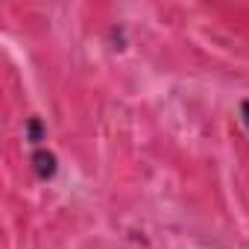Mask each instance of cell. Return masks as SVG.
<instances>
[{"label":"cell","instance_id":"cell-1","mask_svg":"<svg viewBox=\"0 0 249 249\" xmlns=\"http://www.w3.org/2000/svg\"><path fill=\"white\" fill-rule=\"evenodd\" d=\"M33 170H36V176L41 179V182H47V179H53L56 176V170H59V161H56V156L50 153V150H44V147H38V150H33Z\"/></svg>","mask_w":249,"mask_h":249},{"label":"cell","instance_id":"cell-2","mask_svg":"<svg viewBox=\"0 0 249 249\" xmlns=\"http://www.w3.org/2000/svg\"><path fill=\"white\" fill-rule=\"evenodd\" d=\"M24 135H27V141H30V144L38 150V147H41V141L47 138V132H44V123H41L38 117H30V120H27V126H24Z\"/></svg>","mask_w":249,"mask_h":249},{"label":"cell","instance_id":"cell-3","mask_svg":"<svg viewBox=\"0 0 249 249\" xmlns=\"http://www.w3.org/2000/svg\"><path fill=\"white\" fill-rule=\"evenodd\" d=\"M240 117H243V126H246V132H249V100L240 103Z\"/></svg>","mask_w":249,"mask_h":249}]
</instances>
